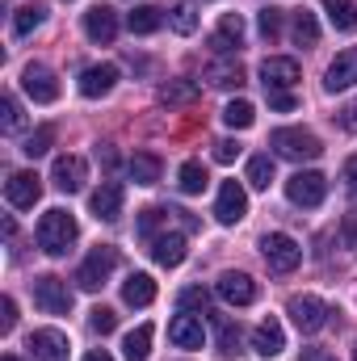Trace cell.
Returning a JSON list of instances; mask_svg holds the SVG:
<instances>
[{
  "instance_id": "1",
  "label": "cell",
  "mask_w": 357,
  "mask_h": 361,
  "mask_svg": "<svg viewBox=\"0 0 357 361\" xmlns=\"http://www.w3.org/2000/svg\"><path fill=\"white\" fill-rule=\"evenodd\" d=\"M76 219L68 214V210H47L42 219H38V248L47 252V257H63L72 244H76Z\"/></svg>"
},
{
  "instance_id": "2",
  "label": "cell",
  "mask_w": 357,
  "mask_h": 361,
  "mask_svg": "<svg viewBox=\"0 0 357 361\" xmlns=\"http://www.w3.org/2000/svg\"><path fill=\"white\" fill-rule=\"evenodd\" d=\"M269 143H273V152L282 160H315L324 152V143L311 130H303V126H282V130L269 135Z\"/></svg>"
},
{
  "instance_id": "3",
  "label": "cell",
  "mask_w": 357,
  "mask_h": 361,
  "mask_svg": "<svg viewBox=\"0 0 357 361\" xmlns=\"http://www.w3.org/2000/svg\"><path fill=\"white\" fill-rule=\"evenodd\" d=\"M114 269H118V248H114V244H97L89 257H85V265L76 269V286L92 294V290H101V286L109 281Z\"/></svg>"
},
{
  "instance_id": "4",
  "label": "cell",
  "mask_w": 357,
  "mask_h": 361,
  "mask_svg": "<svg viewBox=\"0 0 357 361\" xmlns=\"http://www.w3.org/2000/svg\"><path fill=\"white\" fill-rule=\"evenodd\" d=\"M261 257H265V265L273 273H294L303 265V248H298V240L286 235V231H273V235L261 240Z\"/></svg>"
},
{
  "instance_id": "5",
  "label": "cell",
  "mask_w": 357,
  "mask_h": 361,
  "mask_svg": "<svg viewBox=\"0 0 357 361\" xmlns=\"http://www.w3.org/2000/svg\"><path fill=\"white\" fill-rule=\"evenodd\" d=\"M34 302H38L47 315H68L76 298H72V290H68V281H63V277L42 273V277H34Z\"/></svg>"
},
{
  "instance_id": "6",
  "label": "cell",
  "mask_w": 357,
  "mask_h": 361,
  "mask_svg": "<svg viewBox=\"0 0 357 361\" xmlns=\"http://www.w3.org/2000/svg\"><path fill=\"white\" fill-rule=\"evenodd\" d=\"M286 197H290L294 206L311 210V206H320V202L328 197V177H324V173H315V169L294 173V177L286 180Z\"/></svg>"
},
{
  "instance_id": "7",
  "label": "cell",
  "mask_w": 357,
  "mask_h": 361,
  "mask_svg": "<svg viewBox=\"0 0 357 361\" xmlns=\"http://www.w3.org/2000/svg\"><path fill=\"white\" fill-rule=\"evenodd\" d=\"M286 311H290V319L298 324V332H320V328L328 324V315H332V307H328L324 298H315V294H294Z\"/></svg>"
},
{
  "instance_id": "8",
  "label": "cell",
  "mask_w": 357,
  "mask_h": 361,
  "mask_svg": "<svg viewBox=\"0 0 357 361\" xmlns=\"http://www.w3.org/2000/svg\"><path fill=\"white\" fill-rule=\"evenodd\" d=\"M244 214H248V193H244V185H240V180H223V189H219V197H214V219H219L223 227H236Z\"/></svg>"
},
{
  "instance_id": "9",
  "label": "cell",
  "mask_w": 357,
  "mask_h": 361,
  "mask_svg": "<svg viewBox=\"0 0 357 361\" xmlns=\"http://www.w3.org/2000/svg\"><path fill=\"white\" fill-rule=\"evenodd\" d=\"M214 294L223 298V302H231V307H248V302H257V281L248 277V273H219V281H214Z\"/></svg>"
},
{
  "instance_id": "10",
  "label": "cell",
  "mask_w": 357,
  "mask_h": 361,
  "mask_svg": "<svg viewBox=\"0 0 357 361\" xmlns=\"http://www.w3.org/2000/svg\"><path fill=\"white\" fill-rule=\"evenodd\" d=\"M85 180H89V164H85L80 156H59V160L51 164V185H55L59 193H80Z\"/></svg>"
},
{
  "instance_id": "11",
  "label": "cell",
  "mask_w": 357,
  "mask_h": 361,
  "mask_svg": "<svg viewBox=\"0 0 357 361\" xmlns=\"http://www.w3.org/2000/svg\"><path fill=\"white\" fill-rule=\"evenodd\" d=\"M4 197L13 210H30L38 197H42V177L38 173H13L4 180Z\"/></svg>"
},
{
  "instance_id": "12",
  "label": "cell",
  "mask_w": 357,
  "mask_h": 361,
  "mask_svg": "<svg viewBox=\"0 0 357 361\" xmlns=\"http://www.w3.org/2000/svg\"><path fill=\"white\" fill-rule=\"evenodd\" d=\"M30 353H34V361H68L72 345L59 328H38V332H30Z\"/></svg>"
},
{
  "instance_id": "13",
  "label": "cell",
  "mask_w": 357,
  "mask_h": 361,
  "mask_svg": "<svg viewBox=\"0 0 357 361\" xmlns=\"http://www.w3.org/2000/svg\"><path fill=\"white\" fill-rule=\"evenodd\" d=\"M357 85V47H345L332 63H328V72H324V89L328 92H345Z\"/></svg>"
},
{
  "instance_id": "14",
  "label": "cell",
  "mask_w": 357,
  "mask_h": 361,
  "mask_svg": "<svg viewBox=\"0 0 357 361\" xmlns=\"http://www.w3.org/2000/svg\"><path fill=\"white\" fill-rule=\"evenodd\" d=\"M21 89L30 92L38 105H51V101L59 97V80H55V72H51V68H42V63H30V68L21 72Z\"/></svg>"
},
{
  "instance_id": "15",
  "label": "cell",
  "mask_w": 357,
  "mask_h": 361,
  "mask_svg": "<svg viewBox=\"0 0 357 361\" xmlns=\"http://www.w3.org/2000/svg\"><path fill=\"white\" fill-rule=\"evenodd\" d=\"M257 76H261L265 92L294 89V85H298V63H294V59H282V55H273V59H265V63L257 68Z\"/></svg>"
},
{
  "instance_id": "16",
  "label": "cell",
  "mask_w": 357,
  "mask_h": 361,
  "mask_svg": "<svg viewBox=\"0 0 357 361\" xmlns=\"http://www.w3.org/2000/svg\"><path fill=\"white\" fill-rule=\"evenodd\" d=\"M240 47H244V17L240 13H223L219 30L210 34V51L214 55H236Z\"/></svg>"
},
{
  "instance_id": "17",
  "label": "cell",
  "mask_w": 357,
  "mask_h": 361,
  "mask_svg": "<svg viewBox=\"0 0 357 361\" xmlns=\"http://www.w3.org/2000/svg\"><path fill=\"white\" fill-rule=\"evenodd\" d=\"M85 34H89L92 42H101V47H109L114 38H118V13L109 8V4H97L85 13Z\"/></svg>"
},
{
  "instance_id": "18",
  "label": "cell",
  "mask_w": 357,
  "mask_h": 361,
  "mask_svg": "<svg viewBox=\"0 0 357 361\" xmlns=\"http://www.w3.org/2000/svg\"><path fill=\"white\" fill-rule=\"evenodd\" d=\"M89 206H92V214H97V219L114 223V219L122 214V185H118V180H101V189H92Z\"/></svg>"
},
{
  "instance_id": "19",
  "label": "cell",
  "mask_w": 357,
  "mask_h": 361,
  "mask_svg": "<svg viewBox=\"0 0 357 361\" xmlns=\"http://www.w3.org/2000/svg\"><path fill=\"white\" fill-rule=\"evenodd\" d=\"M152 261L164 265V269H177L181 261H185V235H181V231L156 235V240H152Z\"/></svg>"
},
{
  "instance_id": "20",
  "label": "cell",
  "mask_w": 357,
  "mask_h": 361,
  "mask_svg": "<svg viewBox=\"0 0 357 361\" xmlns=\"http://www.w3.org/2000/svg\"><path fill=\"white\" fill-rule=\"evenodd\" d=\"M169 341H173L177 349H202V341H206L202 319H198V315H173V324H169Z\"/></svg>"
},
{
  "instance_id": "21",
  "label": "cell",
  "mask_w": 357,
  "mask_h": 361,
  "mask_svg": "<svg viewBox=\"0 0 357 361\" xmlns=\"http://www.w3.org/2000/svg\"><path fill=\"white\" fill-rule=\"evenodd\" d=\"M118 85V68L114 63H92L80 72V92L85 97H105V92Z\"/></svg>"
},
{
  "instance_id": "22",
  "label": "cell",
  "mask_w": 357,
  "mask_h": 361,
  "mask_svg": "<svg viewBox=\"0 0 357 361\" xmlns=\"http://www.w3.org/2000/svg\"><path fill=\"white\" fill-rule=\"evenodd\" d=\"M122 302H126V307H152V302H156V281H152V273H131V277L122 281Z\"/></svg>"
},
{
  "instance_id": "23",
  "label": "cell",
  "mask_w": 357,
  "mask_h": 361,
  "mask_svg": "<svg viewBox=\"0 0 357 361\" xmlns=\"http://www.w3.org/2000/svg\"><path fill=\"white\" fill-rule=\"evenodd\" d=\"M253 349H257L261 357H277V353L286 349V332H282V324H277V319L257 324V332H253Z\"/></svg>"
},
{
  "instance_id": "24",
  "label": "cell",
  "mask_w": 357,
  "mask_h": 361,
  "mask_svg": "<svg viewBox=\"0 0 357 361\" xmlns=\"http://www.w3.org/2000/svg\"><path fill=\"white\" fill-rule=\"evenodd\" d=\"M290 38H294L298 47H315V42H320V21H315L311 8H294V13H290Z\"/></svg>"
},
{
  "instance_id": "25",
  "label": "cell",
  "mask_w": 357,
  "mask_h": 361,
  "mask_svg": "<svg viewBox=\"0 0 357 361\" xmlns=\"http://www.w3.org/2000/svg\"><path fill=\"white\" fill-rule=\"evenodd\" d=\"M160 169H164V164H160L156 152H135L131 164H126V173H131L135 185H156V180H160Z\"/></svg>"
},
{
  "instance_id": "26",
  "label": "cell",
  "mask_w": 357,
  "mask_h": 361,
  "mask_svg": "<svg viewBox=\"0 0 357 361\" xmlns=\"http://www.w3.org/2000/svg\"><path fill=\"white\" fill-rule=\"evenodd\" d=\"M152 324H139L135 332H126V341H122V357L126 361H147L152 357Z\"/></svg>"
},
{
  "instance_id": "27",
  "label": "cell",
  "mask_w": 357,
  "mask_h": 361,
  "mask_svg": "<svg viewBox=\"0 0 357 361\" xmlns=\"http://www.w3.org/2000/svg\"><path fill=\"white\" fill-rule=\"evenodd\" d=\"M206 80H210L214 89H240V85H244V68H240L236 59H227V63H206Z\"/></svg>"
},
{
  "instance_id": "28",
  "label": "cell",
  "mask_w": 357,
  "mask_h": 361,
  "mask_svg": "<svg viewBox=\"0 0 357 361\" xmlns=\"http://www.w3.org/2000/svg\"><path fill=\"white\" fill-rule=\"evenodd\" d=\"M42 21H47V4H38V0H34V4H21V8L13 13V34L25 38V34H34Z\"/></svg>"
},
{
  "instance_id": "29",
  "label": "cell",
  "mask_w": 357,
  "mask_h": 361,
  "mask_svg": "<svg viewBox=\"0 0 357 361\" xmlns=\"http://www.w3.org/2000/svg\"><path fill=\"white\" fill-rule=\"evenodd\" d=\"M126 25H131V34H156L164 25V13L152 8V4H139V8L126 13Z\"/></svg>"
},
{
  "instance_id": "30",
  "label": "cell",
  "mask_w": 357,
  "mask_h": 361,
  "mask_svg": "<svg viewBox=\"0 0 357 361\" xmlns=\"http://www.w3.org/2000/svg\"><path fill=\"white\" fill-rule=\"evenodd\" d=\"M181 210H169V206H147L143 214H139V235L143 240H156V227H169V219H177Z\"/></svg>"
},
{
  "instance_id": "31",
  "label": "cell",
  "mask_w": 357,
  "mask_h": 361,
  "mask_svg": "<svg viewBox=\"0 0 357 361\" xmlns=\"http://www.w3.org/2000/svg\"><path fill=\"white\" fill-rule=\"evenodd\" d=\"M223 122H227L231 130H248V126L257 122V109H253V101H244V97L227 101V109H223Z\"/></svg>"
},
{
  "instance_id": "32",
  "label": "cell",
  "mask_w": 357,
  "mask_h": 361,
  "mask_svg": "<svg viewBox=\"0 0 357 361\" xmlns=\"http://www.w3.org/2000/svg\"><path fill=\"white\" fill-rule=\"evenodd\" d=\"M214 336H219V353H240V341H244V332H240V324H231L227 315H214Z\"/></svg>"
},
{
  "instance_id": "33",
  "label": "cell",
  "mask_w": 357,
  "mask_h": 361,
  "mask_svg": "<svg viewBox=\"0 0 357 361\" xmlns=\"http://www.w3.org/2000/svg\"><path fill=\"white\" fill-rule=\"evenodd\" d=\"M324 13L332 30H357V4L353 0H324Z\"/></svg>"
},
{
  "instance_id": "34",
  "label": "cell",
  "mask_w": 357,
  "mask_h": 361,
  "mask_svg": "<svg viewBox=\"0 0 357 361\" xmlns=\"http://www.w3.org/2000/svg\"><path fill=\"white\" fill-rule=\"evenodd\" d=\"M177 185H181V193H202V189L210 185V177H206V169H202L198 160H185L181 173H177Z\"/></svg>"
},
{
  "instance_id": "35",
  "label": "cell",
  "mask_w": 357,
  "mask_h": 361,
  "mask_svg": "<svg viewBox=\"0 0 357 361\" xmlns=\"http://www.w3.org/2000/svg\"><path fill=\"white\" fill-rule=\"evenodd\" d=\"M160 101L164 105H189V101H198V85L193 80H169L160 89Z\"/></svg>"
},
{
  "instance_id": "36",
  "label": "cell",
  "mask_w": 357,
  "mask_h": 361,
  "mask_svg": "<svg viewBox=\"0 0 357 361\" xmlns=\"http://www.w3.org/2000/svg\"><path fill=\"white\" fill-rule=\"evenodd\" d=\"M21 126H25V114L17 105V97H4L0 101V130L4 135H21Z\"/></svg>"
},
{
  "instance_id": "37",
  "label": "cell",
  "mask_w": 357,
  "mask_h": 361,
  "mask_svg": "<svg viewBox=\"0 0 357 361\" xmlns=\"http://www.w3.org/2000/svg\"><path fill=\"white\" fill-rule=\"evenodd\" d=\"M51 143H55V126H38L34 135H25V147H21V152H25L30 160H38V156L51 152Z\"/></svg>"
},
{
  "instance_id": "38",
  "label": "cell",
  "mask_w": 357,
  "mask_h": 361,
  "mask_svg": "<svg viewBox=\"0 0 357 361\" xmlns=\"http://www.w3.org/2000/svg\"><path fill=\"white\" fill-rule=\"evenodd\" d=\"M248 185L253 189H269L273 185V160L269 156H253L248 160Z\"/></svg>"
},
{
  "instance_id": "39",
  "label": "cell",
  "mask_w": 357,
  "mask_h": 361,
  "mask_svg": "<svg viewBox=\"0 0 357 361\" xmlns=\"http://www.w3.org/2000/svg\"><path fill=\"white\" fill-rule=\"evenodd\" d=\"M177 307L181 311H210V294L202 286H185L177 294Z\"/></svg>"
},
{
  "instance_id": "40",
  "label": "cell",
  "mask_w": 357,
  "mask_h": 361,
  "mask_svg": "<svg viewBox=\"0 0 357 361\" xmlns=\"http://www.w3.org/2000/svg\"><path fill=\"white\" fill-rule=\"evenodd\" d=\"M282 17H286V13H282V8H273V4H269V8H261V17H257L261 38H269V42H273V38L282 34Z\"/></svg>"
},
{
  "instance_id": "41",
  "label": "cell",
  "mask_w": 357,
  "mask_h": 361,
  "mask_svg": "<svg viewBox=\"0 0 357 361\" xmlns=\"http://www.w3.org/2000/svg\"><path fill=\"white\" fill-rule=\"evenodd\" d=\"M89 328L97 332V336H109V332L118 328V315H114L109 307H92L89 311Z\"/></svg>"
},
{
  "instance_id": "42",
  "label": "cell",
  "mask_w": 357,
  "mask_h": 361,
  "mask_svg": "<svg viewBox=\"0 0 357 361\" xmlns=\"http://www.w3.org/2000/svg\"><path fill=\"white\" fill-rule=\"evenodd\" d=\"M169 25H173L177 34H193V30H198V13H193L189 4H177V8L169 13Z\"/></svg>"
},
{
  "instance_id": "43",
  "label": "cell",
  "mask_w": 357,
  "mask_h": 361,
  "mask_svg": "<svg viewBox=\"0 0 357 361\" xmlns=\"http://www.w3.org/2000/svg\"><path fill=\"white\" fill-rule=\"evenodd\" d=\"M236 156H240V143H236V139H219V143H214V160H219V164H231Z\"/></svg>"
},
{
  "instance_id": "44",
  "label": "cell",
  "mask_w": 357,
  "mask_h": 361,
  "mask_svg": "<svg viewBox=\"0 0 357 361\" xmlns=\"http://www.w3.org/2000/svg\"><path fill=\"white\" fill-rule=\"evenodd\" d=\"M265 97H269V105H273V109H282V114H290V109H294V92H290V89L265 92Z\"/></svg>"
},
{
  "instance_id": "45",
  "label": "cell",
  "mask_w": 357,
  "mask_h": 361,
  "mask_svg": "<svg viewBox=\"0 0 357 361\" xmlns=\"http://www.w3.org/2000/svg\"><path fill=\"white\" fill-rule=\"evenodd\" d=\"M13 324H17V302L4 298V302H0V332H13Z\"/></svg>"
},
{
  "instance_id": "46",
  "label": "cell",
  "mask_w": 357,
  "mask_h": 361,
  "mask_svg": "<svg viewBox=\"0 0 357 361\" xmlns=\"http://www.w3.org/2000/svg\"><path fill=\"white\" fill-rule=\"evenodd\" d=\"M341 180H345V189L357 197V156H349V160H345V173H341Z\"/></svg>"
},
{
  "instance_id": "47",
  "label": "cell",
  "mask_w": 357,
  "mask_h": 361,
  "mask_svg": "<svg viewBox=\"0 0 357 361\" xmlns=\"http://www.w3.org/2000/svg\"><path fill=\"white\" fill-rule=\"evenodd\" d=\"M341 126H345L349 135H357V101H349V105L341 109Z\"/></svg>"
},
{
  "instance_id": "48",
  "label": "cell",
  "mask_w": 357,
  "mask_h": 361,
  "mask_svg": "<svg viewBox=\"0 0 357 361\" xmlns=\"http://www.w3.org/2000/svg\"><path fill=\"white\" fill-rule=\"evenodd\" d=\"M303 361H337V357L324 353V349H303Z\"/></svg>"
},
{
  "instance_id": "49",
  "label": "cell",
  "mask_w": 357,
  "mask_h": 361,
  "mask_svg": "<svg viewBox=\"0 0 357 361\" xmlns=\"http://www.w3.org/2000/svg\"><path fill=\"white\" fill-rule=\"evenodd\" d=\"M345 235H349V244L357 248V214H349V219H345Z\"/></svg>"
},
{
  "instance_id": "50",
  "label": "cell",
  "mask_w": 357,
  "mask_h": 361,
  "mask_svg": "<svg viewBox=\"0 0 357 361\" xmlns=\"http://www.w3.org/2000/svg\"><path fill=\"white\" fill-rule=\"evenodd\" d=\"M97 156H101V164H105V169H114V164H118V156H114V152H109V147H105V152H101V147H97Z\"/></svg>"
},
{
  "instance_id": "51",
  "label": "cell",
  "mask_w": 357,
  "mask_h": 361,
  "mask_svg": "<svg viewBox=\"0 0 357 361\" xmlns=\"http://www.w3.org/2000/svg\"><path fill=\"white\" fill-rule=\"evenodd\" d=\"M85 361H114V357H109L105 349H92V353H89V357H85Z\"/></svg>"
},
{
  "instance_id": "52",
  "label": "cell",
  "mask_w": 357,
  "mask_h": 361,
  "mask_svg": "<svg viewBox=\"0 0 357 361\" xmlns=\"http://www.w3.org/2000/svg\"><path fill=\"white\" fill-rule=\"evenodd\" d=\"M353 361H357V341H353Z\"/></svg>"
},
{
  "instance_id": "53",
  "label": "cell",
  "mask_w": 357,
  "mask_h": 361,
  "mask_svg": "<svg viewBox=\"0 0 357 361\" xmlns=\"http://www.w3.org/2000/svg\"><path fill=\"white\" fill-rule=\"evenodd\" d=\"M4 361H21V357H4Z\"/></svg>"
}]
</instances>
